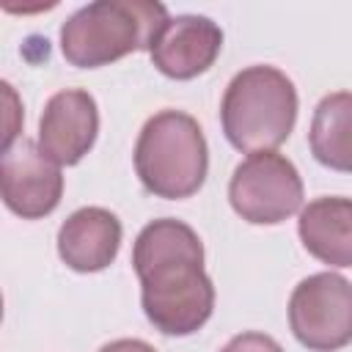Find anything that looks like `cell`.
I'll return each mask as SVG.
<instances>
[{
  "instance_id": "cell-1",
  "label": "cell",
  "mask_w": 352,
  "mask_h": 352,
  "mask_svg": "<svg viewBox=\"0 0 352 352\" xmlns=\"http://www.w3.org/2000/svg\"><path fill=\"white\" fill-rule=\"evenodd\" d=\"M132 267L140 278L146 319L162 336H192L214 311V286L204 270L198 234L173 217L151 220L135 239Z\"/></svg>"
},
{
  "instance_id": "cell-2",
  "label": "cell",
  "mask_w": 352,
  "mask_h": 352,
  "mask_svg": "<svg viewBox=\"0 0 352 352\" xmlns=\"http://www.w3.org/2000/svg\"><path fill=\"white\" fill-rule=\"evenodd\" d=\"M168 8L151 0H96L60 25V52L77 69H99L129 52L148 50Z\"/></svg>"
},
{
  "instance_id": "cell-3",
  "label": "cell",
  "mask_w": 352,
  "mask_h": 352,
  "mask_svg": "<svg viewBox=\"0 0 352 352\" xmlns=\"http://www.w3.org/2000/svg\"><path fill=\"white\" fill-rule=\"evenodd\" d=\"M226 140L245 154L275 151L294 129L297 91L275 66H248L234 74L220 102Z\"/></svg>"
},
{
  "instance_id": "cell-4",
  "label": "cell",
  "mask_w": 352,
  "mask_h": 352,
  "mask_svg": "<svg viewBox=\"0 0 352 352\" xmlns=\"http://www.w3.org/2000/svg\"><path fill=\"white\" fill-rule=\"evenodd\" d=\"M135 170L157 198L179 201L195 195L209 170V148L198 121L182 110L154 113L138 135Z\"/></svg>"
},
{
  "instance_id": "cell-5",
  "label": "cell",
  "mask_w": 352,
  "mask_h": 352,
  "mask_svg": "<svg viewBox=\"0 0 352 352\" xmlns=\"http://www.w3.org/2000/svg\"><path fill=\"white\" fill-rule=\"evenodd\" d=\"M234 212L253 226H275L300 212L302 179L292 160L278 151H258L242 160L228 182Z\"/></svg>"
},
{
  "instance_id": "cell-6",
  "label": "cell",
  "mask_w": 352,
  "mask_h": 352,
  "mask_svg": "<svg viewBox=\"0 0 352 352\" xmlns=\"http://www.w3.org/2000/svg\"><path fill=\"white\" fill-rule=\"evenodd\" d=\"M289 327L311 352H338L352 344V283L338 272L300 280L289 297Z\"/></svg>"
},
{
  "instance_id": "cell-7",
  "label": "cell",
  "mask_w": 352,
  "mask_h": 352,
  "mask_svg": "<svg viewBox=\"0 0 352 352\" xmlns=\"http://www.w3.org/2000/svg\"><path fill=\"white\" fill-rule=\"evenodd\" d=\"M3 204L22 220H38L55 212L63 195L60 165H55L38 143L19 138L0 157Z\"/></svg>"
},
{
  "instance_id": "cell-8",
  "label": "cell",
  "mask_w": 352,
  "mask_h": 352,
  "mask_svg": "<svg viewBox=\"0 0 352 352\" xmlns=\"http://www.w3.org/2000/svg\"><path fill=\"white\" fill-rule=\"evenodd\" d=\"M96 99L82 88H66L47 99L38 118V148L55 165H77L96 143Z\"/></svg>"
},
{
  "instance_id": "cell-9",
  "label": "cell",
  "mask_w": 352,
  "mask_h": 352,
  "mask_svg": "<svg viewBox=\"0 0 352 352\" xmlns=\"http://www.w3.org/2000/svg\"><path fill=\"white\" fill-rule=\"evenodd\" d=\"M223 50V30L201 14L170 16L148 47L151 63L170 80H192L204 74Z\"/></svg>"
},
{
  "instance_id": "cell-10",
  "label": "cell",
  "mask_w": 352,
  "mask_h": 352,
  "mask_svg": "<svg viewBox=\"0 0 352 352\" xmlns=\"http://www.w3.org/2000/svg\"><path fill=\"white\" fill-rule=\"evenodd\" d=\"M118 248L121 220L102 206H82L58 228V256L74 272H99L110 267Z\"/></svg>"
},
{
  "instance_id": "cell-11",
  "label": "cell",
  "mask_w": 352,
  "mask_h": 352,
  "mask_svg": "<svg viewBox=\"0 0 352 352\" xmlns=\"http://www.w3.org/2000/svg\"><path fill=\"white\" fill-rule=\"evenodd\" d=\"M302 248L330 267H352V198L324 195L302 206L297 220Z\"/></svg>"
},
{
  "instance_id": "cell-12",
  "label": "cell",
  "mask_w": 352,
  "mask_h": 352,
  "mask_svg": "<svg viewBox=\"0 0 352 352\" xmlns=\"http://www.w3.org/2000/svg\"><path fill=\"white\" fill-rule=\"evenodd\" d=\"M311 154L330 170L352 173V91L327 94L311 118Z\"/></svg>"
},
{
  "instance_id": "cell-13",
  "label": "cell",
  "mask_w": 352,
  "mask_h": 352,
  "mask_svg": "<svg viewBox=\"0 0 352 352\" xmlns=\"http://www.w3.org/2000/svg\"><path fill=\"white\" fill-rule=\"evenodd\" d=\"M220 352H283V349H280V344H278L272 336L248 330V333L234 336Z\"/></svg>"
},
{
  "instance_id": "cell-14",
  "label": "cell",
  "mask_w": 352,
  "mask_h": 352,
  "mask_svg": "<svg viewBox=\"0 0 352 352\" xmlns=\"http://www.w3.org/2000/svg\"><path fill=\"white\" fill-rule=\"evenodd\" d=\"M99 352H157V349L140 338H118V341L104 344Z\"/></svg>"
}]
</instances>
